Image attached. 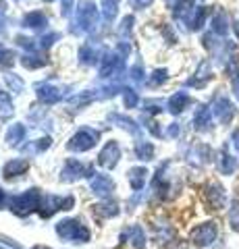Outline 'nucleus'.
<instances>
[{
  "label": "nucleus",
  "mask_w": 239,
  "mask_h": 249,
  "mask_svg": "<svg viewBox=\"0 0 239 249\" xmlns=\"http://www.w3.org/2000/svg\"><path fill=\"white\" fill-rule=\"evenodd\" d=\"M194 123H196L198 129H206L208 124H210V110H208L206 106H200L196 116H194Z\"/></svg>",
  "instance_id": "26"
},
{
  "label": "nucleus",
  "mask_w": 239,
  "mask_h": 249,
  "mask_svg": "<svg viewBox=\"0 0 239 249\" xmlns=\"http://www.w3.org/2000/svg\"><path fill=\"white\" fill-rule=\"evenodd\" d=\"M13 114V102L6 91H0V119H9Z\"/></svg>",
  "instance_id": "27"
},
{
  "label": "nucleus",
  "mask_w": 239,
  "mask_h": 249,
  "mask_svg": "<svg viewBox=\"0 0 239 249\" xmlns=\"http://www.w3.org/2000/svg\"><path fill=\"white\" fill-rule=\"evenodd\" d=\"M4 201H6V193H4L2 189H0V208L4 206Z\"/></svg>",
  "instance_id": "44"
},
{
  "label": "nucleus",
  "mask_w": 239,
  "mask_h": 249,
  "mask_svg": "<svg viewBox=\"0 0 239 249\" xmlns=\"http://www.w3.org/2000/svg\"><path fill=\"white\" fill-rule=\"evenodd\" d=\"M131 29H133V17H125V19L121 21V27L117 29V34L121 37H127L131 34Z\"/></svg>",
  "instance_id": "31"
},
{
  "label": "nucleus",
  "mask_w": 239,
  "mask_h": 249,
  "mask_svg": "<svg viewBox=\"0 0 239 249\" xmlns=\"http://www.w3.org/2000/svg\"><path fill=\"white\" fill-rule=\"evenodd\" d=\"M212 27H214V31H217V34H227V25H225V19H222V15L214 17Z\"/></svg>",
  "instance_id": "37"
},
{
  "label": "nucleus",
  "mask_w": 239,
  "mask_h": 249,
  "mask_svg": "<svg viewBox=\"0 0 239 249\" xmlns=\"http://www.w3.org/2000/svg\"><path fill=\"white\" fill-rule=\"evenodd\" d=\"M163 102H160V100H146V102H144V110L146 112H160V110H163Z\"/></svg>",
  "instance_id": "33"
},
{
  "label": "nucleus",
  "mask_w": 239,
  "mask_h": 249,
  "mask_svg": "<svg viewBox=\"0 0 239 249\" xmlns=\"http://www.w3.org/2000/svg\"><path fill=\"white\" fill-rule=\"evenodd\" d=\"M229 224L235 232H239V199H235L231 204V212H229Z\"/></svg>",
  "instance_id": "29"
},
{
  "label": "nucleus",
  "mask_w": 239,
  "mask_h": 249,
  "mask_svg": "<svg viewBox=\"0 0 239 249\" xmlns=\"http://www.w3.org/2000/svg\"><path fill=\"white\" fill-rule=\"evenodd\" d=\"M98 19L100 17L96 4L92 0H79V4H77V23H75V25H79V34L94 29L98 25Z\"/></svg>",
  "instance_id": "3"
},
{
  "label": "nucleus",
  "mask_w": 239,
  "mask_h": 249,
  "mask_svg": "<svg viewBox=\"0 0 239 249\" xmlns=\"http://www.w3.org/2000/svg\"><path fill=\"white\" fill-rule=\"evenodd\" d=\"M214 114L219 116L221 123H229L235 116V108L227 98H219L217 104H214Z\"/></svg>",
  "instance_id": "15"
},
{
  "label": "nucleus",
  "mask_w": 239,
  "mask_h": 249,
  "mask_svg": "<svg viewBox=\"0 0 239 249\" xmlns=\"http://www.w3.org/2000/svg\"><path fill=\"white\" fill-rule=\"evenodd\" d=\"M98 137H100V133H98L96 129L81 127L71 139H69L67 147L71 152H88V150H92V147L98 143Z\"/></svg>",
  "instance_id": "4"
},
{
  "label": "nucleus",
  "mask_w": 239,
  "mask_h": 249,
  "mask_svg": "<svg viewBox=\"0 0 239 249\" xmlns=\"http://www.w3.org/2000/svg\"><path fill=\"white\" fill-rule=\"evenodd\" d=\"M217 168L221 170L222 175H233L237 170V158L235 156H231L225 147L219 152V158H217Z\"/></svg>",
  "instance_id": "12"
},
{
  "label": "nucleus",
  "mask_w": 239,
  "mask_h": 249,
  "mask_svg": "<svg viewBox=\"0 0 239 249\" xmlns=\"http://www.w3.org/2000/svg\"><path fill=\"white\" fill-rule=\"evenodd\" d=\"M21 62H23V67L25 69H40V67L46 65V60L40 58V56H36V54H27V56H23Z\"/></svg>",
  "instance_id": "28"
},
{
  "label": "nucleus",
  "mask_w": 239,
  "mask_h": 249,
  "mask_svg": "<svg viewBox=\"0 0 239 249\" xmlns=\"http://www.w3.org/2000/svg\"><path fill=\"white\" fill-rule=\"evenodd\" d=\"M55 40H58V34H50V36H44L40 40V48H50Z\"/></svg>",
  "instance_id": "38"
},
{
  "label": "nucleus",
  "mask_w": 239,
  "mask_h": 249,
  "mask_svg": "<svg viewBox=\"0 0 239 249\" xmlns=\"http://www.w3.org/2000/svg\"><path fill=\"white\" fill-rule=\"evenodd\" d=\"M131 4L135 6V9H146V6H150L152 4V0H129Z\"/></svg>",
  "instance_id": "41"
},
{
  "label": "nucleus",
  "mask_w": 239,
  "mask_h": 249,
  "mask_svg": "<svg viewBox=\"0 0 239 249\" xmlns=\"http://www.w3.org/2000/svg\"><path fill=\"white\" fill-rule=\"evenodd\" d=\"M204 197L212 210H222L227 204V193L222 189V185L219 183H208L204 187Z\"/></svg>",
  "instance_id": "8"
},
{
  "label": "nucleus",
  "mask_w": 239,
  "mask_h": 249,
  "mask_svg": "<svg viewBox=\"0 0 239 249\" xmlns=\"http://www.w3.org/2000/svg\"><path fill=\"white\" fill-rule=\"evenodd\" d=\"M56 235L63 241H71V243H88L92 237L90 231L79 220H73V218H67V220H60L56 224Z\"/></svg>",
  "instance_id": "1"
},
{
  "label": "nucleus",
  "mask_w": 239,
  "mask_h": 249,
  "mask_svg": "<svg viewBox=\"0 0 239 249\" xmlns=\"http://www.w3.org/2000/svg\"><path fill=\"white\" fill-rule=\"evenodd\" d=\"M44 25H48V17L40 11H34L23 17V27H27V29H42Z\"/></svg>",
  "instance_id": "17"
},
{
  "label": "nucleus",
  "mask_w": 239,
  "mask_h": 249,
  "mask_svg": "<svg viewBox=\"0 0 239 249\" xmlns=\"http://www.w3.org/2000/svg\"><path fill=\"white\" fill-rule=\"evenodd\" d=\"M187 104H189V96L185 91H179V93H175V96L168 100L166 106H168V110H171L173 114H179Z\"/></svg>",
  "instance_id": "19"
},
{
  "label": "nucleus",
  "mask_w": 239,
  "mask_h": 249,
  "mask_svg": "<svg viewBox=\"0 0 239 249\" xmlns=\"http://www.w3.org/2000/svg\"><path fill=\"white\" fill-rule=\"evenodd\" d=\"M75 204L73 196H67V197H58V196H46L42 197V204H40V216L42 218H50L55 212H58V210H71Z\"/></svg>",
  "instance_id": "6"
},
{
  "label": "nucleus",
  "mask_w": 239,
  "mask_h": 249,
  "mask_svg": "<svg viewBox=\"0 0 239 249\" xmlns=\"http://www.w3.org/2000/svg\"><path fill=\"white\" fill-rule=\"evenodd\" d=\"M121 160V147L117 142H109L98 154V164L104 168H114Z\"/></svg>",
  "instance_id": "9"
},
{
  "label": "nucleus",
  "mask_w": 239,
  "mask_h": 249,
  "mask_svg": "<svg viewBox=\"0 0 239 249\" xmlns=\"http://www.w3.org/2000/svg\"><path fill=\"white\" fill-rule=\"evenodd\" d=\"M94 214L102 216V218H112V216L119 214V206H117V201L106 199V201H102V204L94 206Z\"/></svg>",
  "instance_id": "18"
},
{
  "label": "nucleus",
  "mask_w": 239,
  "mask_h": 249,
  "mask_svg": "<svg viewBox=\"0 0 239 249\" xmlns=\"http://www.w3.org/2000/svg\"><path fill=\"white\" fill-rule=\"evenodd\" d=\"M166 81V71L165 69H156V71L152 73V79H150V85H160Z\"/></svg>",
  "instance_id": "36"
},
{
  "label": "nucleus",
  "mask_w": 239,
  "mask_h": 249,
  "mask_svg": "<svg viewBox=\"0 0 239 249\" xmlns=\"http://www.w3.org/2000/svg\"><path fill=\"white\" fill-rule=\"evenodd\" d=\"M4 29H6V9L0 2V34H4Z\"/></svg>",
  "instance_id": "40"
},
{
  "label": "nucleus",
  "mask_w": 239,
  "mask_h": 249,
  "mask_svg": "<svg viewBox=\"0 0 239 249\" xmlns=\"http://www.w3.org/2000/svg\"><path fill=\"white\" fill-rule=\"evenodd\" d=\"M40 204H42V196L36 187L34 189H27L25 193H21V196L11 197V210L17 216H27V214H32L34 210H40Z\"/></svg>",
  "instance_id": "2"
},
{
  "label": "nucleus",
  "mask_w": 239,
  "mask_h": 249,
  "mask_svg": "<svg viewBox=\"0 0 239 249\" xmlns=\"http://www.w3.org/2000/svg\"><path fill=\"white\" fill-rule=\"evenodd\" d=\"M135 156H137V160H144V162L152 160L154 158V145L148 142H137L135 143Z\"/></svg>",
  "instance_id": "23"
},
{
  "label": "nucleus",
  "mask_w": 239,
  "mask_h": 249,
  "mask_svg": "<svg viewBox=\"0 0 239 249\" xmlns=\"http://www.w3.org/2000/svg\"><path fill=\"white\" fill-rule=\"evenodd\" d=\"M29 168V160L27 158H15L11 162H6L4 164V177L6 178H13V177H21L25 175Z\"/></svg>",
  "instance_id": "13"
},
{
  "label": "nucleus",
  "mask_w": 239,
  "mask_h": 249,
  "mask_svg": "<svg viewBox=\"0 0 239 249\" xmlns=\"http://www.w3.org/2000/svg\"><path fill=\"white\" fill-rule=\"evenodd\" d=\"M109 121H110L112 124H119V127H123L125 131H129L131 135H137V133H140V127L135 124V121L129 119V116H125V114L112 112V114H109Z\"/></svg>",
  "instance_id": "16"
},
{
  "label": "nucleus",
  "mask_w": 239,
  "mask_h": 249,
  "mask_svg": "<svg viewBox=\"0 0 239 249\" xmlns=\"http://www.w3.org/2000/svg\"><path fill=\"white\" fill-rule=\"evenodd\" d=\"M217 235H219V227L217 222H202L198 224V227L191 231V243H194L196 247H208L212 245L214 241H217Z\"/></svg>",
  "instance_id": "5"
},
{
  "label": "nucleus",
  "mask_w": 239,
  "mask_h": 249,
  "mask_svg": "<svg viewBox=\"0 0 239 249\" xmlns=\"http://www.w3.org/2000/svg\"><path fill=\"white\" fill-rule=\"evenodd\" d=\"M34 249H50V247H42V245H40V247H34Z\"/></svg>",
  "instance_id": "45"
},
{
  "label": "nucleus",
  "mask_w": 239,
  "mask_h": 249,
  "mask_svg": "<svg viewBox=\"0 0 239 249\" xmlns=\"http://www.w3.org/2000/svg\"><path fill=\"white\" fill-rule=\"evenodd\" d=\"M90 189L94 191L98 197H109L110 193L114 191V181H112L109 175L96 173L94 177L90 178Z\"/></svg>",
  "instance_id": "10"
},
{
  "label": "nucleus",
  "mask_w": 239,
  "mask_h": 249,
  "mask_svg": "<svg viewBox=\"0 0 239 249\" xmlns=\"http://www.w3.org/2000/svg\"><path fill=\"white\" fill-rule=\"evenodd\" d=\"M46 2H52V0H46Z\"/></svg>",
  "instance_id": "46"
},
{
  "label": "nucleus",
  "mask_w": 239,
  "mask_h": 249,
  "mask_svg": "<svg viewBox=\"0 0 239 249\" xmlns=\"http://www.w3.org/2000/svg\"><path fill=\"white\" fill-rule=\"evenodd\" d=\"M36 91H37V98H40L44 104H55V102H58V100H63V96H65V91L60 88H56V85H52L50 81L48 83L46 81L37 83Z\"/></svg>",
  "instance_id": "11"
},
{
  "label": "nucleus",
  "mask_w": 239,
  "mask_h": 249,
  "mask_svg": "<svg viewBox=\"0 0 239 249\" xmlns=\"http://www.w3.org/2000/svg\"><path fill=\"white\" fill-rule=\"evenodd\" d=\"M50 143H52V139L50 137H42V139H36V142L32 143V145H27L25 147V152L32 156V154H40V152H46L50 147Z\"/></svg>",
  "instance_id": "25"
},
{
  "label": "nucleus",
  "mask_w": 239,
  "mask_h": 249,
  "mask_svg": "<svg viewBox=\"0 0 239 249\" xmlns=\"http://www.w3.org/2000/svg\"><path fill=\"white\" fill-rule=\"evenodd\" d=\"M127 178H129L131 189H133V191H142V189H144V185H146V178H148V170H146L144 166L129 168Z\"/></svg>",
  "instance_id": "14"
},
{
  "label": "nucleus",
  "mask_w": 239,
  "mask_h": 249,
  "mask_svg": "<svg viewBox=\"0 0 239 249\" xmlns=\"http://www.w3.org/2000/svg\"><path fill=\"white\" fill-rule=\"evenodd\" d=\"M13 65V52L6 50L2 44H0V67H9Z\"/></svg>",
  "instance_id": "34"
},
{
  "label": "nucleus",
  "mask_w": 239,
  "mask_h": 249,
  "mask_svg": "<svg viewBox=\"0 0 239 249\" xmlns=\"http://www.w3.org/2000/svg\"><path fill=\"white\" fill-rule=\"evenodd\" d=\"M98 56H100V54H98V50H96L92 44L81 46V50H79V60L83 62V65H96Z\"/></svg>",
  "instance_id": "22"
},
{
  "label": "nucleus",
  "mask_w": 239,
  "mask_h": 249,
  "mask_svg": "<svg viewBox=\"0 0 239 249\" xmlns=\"http://www.w3.org/2000/svg\"><path fill=\"white\" fill-rule=\"evenodd\" d=\"M231 139H233V145L239 150V129H237V131H233V135H231Z\"/></svg>",
  "instance_id": "43"
},
{
  "label": "nucleus",
  "mask_w": 239,
  "mask_h": 249,
  "mask_svg": "<svg viewBox=\"0 0 239 249\" xmlns=\"http://www.w3.org/2000/svg\"><path fill=\"white\" fill-rule=\"evenodd\" d=\"M127 235H129V241H131V245H133V249H144L146 247V232H144V229L140 227V224L131 227L127 231Z\"/></svg>",
  "instance_id": "20"
},
{
  "label": "nucleus",
  "mask_w": 239,
  "mask_h": 249,
  "mask_svg": "<svg viewBox=\"0 0 239 249\" xmlns=\"http://www.w3.org/2000/svg\"><path fill=\"white\" fill-rule=\"evenodd\" d=\"M96 173H92L90 168H86V164H81L79 160H75V158H69L65 162V168H63V173H60V178L67 183H71V181H79L81 177H94Z\"/></svg>",
  "instance_id": "7"
},
{
  "label": "nucleus",
  "mask_w": 239,
  "mask_h": 249,
  "mask_svg": "<svg viewBox=\"0 0 239 249\" xmlns=\"http://www.w3.org/2000/svg\"><path fill=\"white\" fill-rule=\"evenodd\" d=\"M6 83H9V88H11L15 93H21V91H23V88H25V83H23V79H21V77H17L15 73L6 75Z\"/></svg>",
  "instance_id": "30"
},
{
  "label": "nucleus",
  "mask_w": 239,
  "mask_h": 249,
  "mask_svg": "<svg viewBox=\"0 0 239 249\" xmlns=\"http://www.w3.org/2000/svg\"><path fill=\"white\" fill-rule=\"evenodd\" d=\"M166 2H173V0H166Z\"/></svg>",
  "instance_id": "47"
},
{
  "label": "nucleus",
  "mask_w": 239,
  "mask_h": 249,
  "mask_svg": "<svg viewBox=\"0 0 239 249\" xmlns=\"http://www.w3.org/2000/svg\"><path fill=\"white\" fill-rule=\"evenodd\" d=\"M102 13H104V21H112L119 13V0H102Z\"/></svg>",
  "instance_id": "24"
},
{
  "label": "nucleus",
  "mask_w": 239,
  "mask_h": 249,
  "mask_svg": "<svg viewBox=\"0 0 239 249\" xmlns=\"http://www.w3.org/2000/svg\"><path fill=\"white\" fill-rule=\"evenodd\" d=\"M23 139H25V127L23 124H13V127L6 131V142H9L11 145H19Z\"/></svg>",
  "instance_id": "21"
},
{
  "label": "nucleus",
  "mask_w": 239,
  "mask_h": 249,
  "mask_svg": "<svg viewBox=\"0 0 239 249\" xmlns=\"http://www.w3.org/2000/svg\"><path fill=\"white\" fill-rule=\"evenodd\" d=\"M181 133V127H179V124H171V127H168V131H166V135L168 137H177V135H179Z\"/></svg>",
  "instance_id": "42"
},
{
  "label": "nucleus",
  "mask_w": 239,
  "mask_h": 249,
  "mask_svg": "<svg viewBox=\"0 0 239 249\" xmlns=\"http://www.w3.org/2000/svg\"><path fill=\"white\" fill-rule=\"evenodd\" d=\"M73 2H75V0H60V6H63V9H60V13H63V17H69V15H71Z\"/></svg>",
  "instance_id": "39"
},
{
  "label": "nucleus",
  "mask_w": 239,
  "mask_h": 249,
  "mask_svg": "<svg viewBox=\"0 0 239 249\" xmlns=\"http://www.w3.org/2000/svg\"><path fill=\"white\" fill-rule=\"evenodd\" d=\"M129 79L135 81V83H144V71H142L140 65H135V67L129 69Z\"/></svg>",
  "instance_id": "35"
},
{
  "label": "nucleus",
  "mask_w": 239,
  "mask_h": 249,
  "mask_svg": "<svg viewBox=\"0 0 239 249\" xmlns=\"http://www.w3.org/2000/svg\"><path fill=\"white\" fill-rule=\"evenodd\" d=\"M123 102H125V106H129V108H135L137 106V93L133 89H123Z\"/></svg>",
  "instance_id": "32"
}]
</instances>
